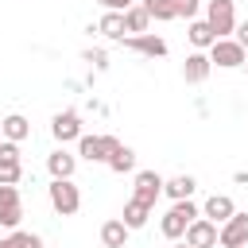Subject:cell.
<instances>
[{"label": "cell", "instance_id": "obj_1", "mask_svg": "<svg viewBox=\"0 0 248 248\" xmlns=\"http://www.w3.org/2000/svg\"><path fill=\"white\" fill-rule=\"evenodd\" d=\"M198 217H202V209H198L190 198H186V202H174V205L163 213V221H159V232H163L170 244H178V240L186 236V225H190V221H198Z\"/></svg>", "mask_w": 248, "mask_h": 248}, {"label": "cell", "instance_id": "obj_2", "mask_svg": "<svg viewBox=\"0 0 248 248\" xmlns=\"http://www.w3.org/2000/svg\"><path fill=\"white\" fill-rule=\"evenodd\" d=\"M50 205L58 217H74L81 209V190L70 182V178H54L50 182Z\"/></svg>", "mask_w": 248, "mask_h": 248}, {"label": "cell", "instance_id": "obj_3", "mask_svg": "<svg viewBox=\"0 0 248 248\" xmlns=\"http://www.w3.org/2000/svg\"><path fill=\"white\" fill-rule=\"evenodd\" d=\"M205 23L213 27L217 39H229L236 31V8H232V0H209L205 4Z\"/></svg>", "mask_w": 248, "mask_h": 248}, {"label": "cell", "instance_id": "obj_4", "mask_svg": "<svg viewBox=\"0 0 248 248\" xmlns=\"http://www.w3.org/2000/svg\"><path fill=\"white\" fill-rule=\"evenodd\" d=\"M244 58H248V50H244L236 39H217V43L209 46V62L221 66V70H236V66H244Z\"/></svg>", "mask_w": 248, "mask_h": 248}, {"label": "cell", "instance_id": "obj_5", "mask_svg": "<svg viewBox=\"0 0 248 248\" xmlns=\"http://www.w3.org/2000/svg\"><path fill=\"white\" fill-rule=\"evenodd\" d=\"M120 147L116 136H81L78 140V155L89 159V163H108V155Z\"/></svg>", "mask_w": 248, "mask_h": 248}, {"label": "cell", "instance_id": "obj_6", "mask_svg": "<svg viewBox=\"0 0 248 248\" xmlns=\"http://www.w3.org/2000/svg\"><path fill=\"white\" fill-rule=\"evenodd\" d=\"M217 244L221 248H248V213H232L217 229Z\"/></svg>", "mask_w": 248, "mask_h": 248}, {"label": "cell", "instance_id": "obj_7", "mask_svg": "<svg viewBox=\"0 0 248 248\" xmlns=\"http://www.w3.org/2000/svg\"><path fill=\"white\" fill-rule=\"evenodd\" d=\"M23 178V163H19V143L0 140V186H16Z\"/></svg>", "mask_w": 248, "mask_h": 248}, {"label": "cell", "instance_id": "obj_8", "mask_svg": "<svg viewBox=\"0 0 248 248\" xmlns=\"http://www.w3.org/2000/svg\"><path fill=\"white\" fill-rule=\"evenodd\" d=\"M19 217H23L19 190H16V186H0V225H4V229H16Z\"/></svg>", "mask_w": 248, "mask_h": 248}, {"label": "cell", "instance_id": "obj_9", "mask_svg": "<svg viewBox=\"0 0 248 248\" xmlns=\"http://www.w3.org/2000/svg\"><path fill=\"white\" fill-rule=\"evenodd\" d=\"M50 132H54V140H58V143H70V140H81V116H78L74 108H66V112H58V116L50 120Z\"/></svg>", "mask_w": 248, "mask_h": 248}, {"label": "cell", "instance_id": "obj_10", "mask_svg": "<svg viewBox=\"0 0 248 248\" xmlns=\"http://www.w3.org/2000/svg\"><path fill=\"white\" fill-rule=\"evenodd\" d=\"M186 244H190V248H217V225L205 221V217L190 221V225H186Z\"/></svg>", "mask_w": 248, "mask_h": 248}, {"label": "cell", "instance_id": "obj_11", "mask_svg": "<svg viewBox=\"0 0 248 248\" xmlns=\"http://www.w3.org/2000/svg\"><path fill=\"white\" fill-rule=\"evenodd\" d=\"M124 43V50H136V54H143V58H163L167 54V43L159 39V35H128V39H120Z\"/></svg>", "mask_w": 248, "mask_h": 248}, {"label": "cell", "instance_id": "obj_12", "mask_svg": "<svg viewBox=\"0 0 248 248\" xmlns=\"http://www.w3.org/2000/svg\"><path fill=\"white\" fill-rule=\"evenodd\" d=\"M159 194H163V174H155V170H136V194H132V198L155 205Z\"/></svg>", "mask_w": 248, "mask_h": 248}, {"label": "cell", "instance_id": "obj_13", "mask_svg": "<svg viewBox=\"0 0 248 248\" xmlns=\"http://www.w3.org/2000/svg\"><path fill=\"white\" fill-rule=\"evenodd\" d=\"M232 213H236V205H232V198H229V194H213V198L205 202V209H202V217H205V221H213V225H225Z\"/></svg>", "mask_w": 248, "mask_h": 248}, {"label": "cell", "instance_id": "obj_14", "mask_svg": "<svg viewBox=\"0 0 248 248\" xmlns=\"http://www.w3.org/2000/svg\"><path fill=\"white\" fill-rule=\"evenodd\" d=\"M209 70H213V62H209V54H202V50H194V54L186 58V66H182V78H186L190 85H202V81L209 78Z\"/></svg>", "mask_w": 248, "mask_h": 248}, {"label": "cell", "instance_id": "obj_15", "mask_svg": "<svg viewBox=\"0 0 248 248\" xmlns=\"http://www.w3.org/2000/svg\"><path fill=\"white\" fill-rule=\"evenodd\" d=\"M0 136H4L8 143H23V140L31 136V124H27L19 112H12V116H4V120H0Z\"/></svg>", "mask_w": 248, "mask_h": 248}, {"label": "cell", "instance_id": "obj_16", "mask_svg": "<svg viewBox=\"0 0 248 248\" xmlns=\"http://www.w3.org/2000/svg\"><path fill=\"white\" fill-rule=\"evenodd\" d=\"M194 190H198L194 174H174V178H163V194H167V198H174V202H186Z\"/></svg>", "mask_w": 248, "mask_h": 248}, {"label": "cell", "instance_id": "obj_17", "mask_svg": "<svg viewBox=\"0 0 248 248\" xmlns=\"http://www.w3.org/2000/svg\"><path fill=\"white\" fill-rule=\"evenodd\" d=\"M128 232H132V229H128L120 217H112V221L101 225V244H105V248H124V244H128Z\"/></svg>", "mask_w": 248, "mask_h": 248}, {"label": "cell", "instance_id": "obj_18", "mask_svg": "<svg viewBox=\"0 0 248 248\" xmlns=\"http://www.w3.org/2000/svg\"><path fill=\"white\" fill-rule=\"evenodd\" d=\"M46 170H50V178H74V170H78V155H70V151H54V155L46 159Z\"/></svg>", "mask_w": 248, "mask_h": 248}, {"label": "cell", "instance_id": "obj_19", "mask_svg": "<svg viewBox=\"0 0 248 248\" xmlns=\"http://www.w3.org/2000/svg\"><path fill=\"white\" fill-rule=\"evenodd\" d=\"M147 217H151V205H147V202H140V198H128V202H124V217H120V221H124L128 229H143Z\"/></svg>", "mask_w": 248, "mask_h": 248}, {"label": "cell", "instance_id": "obj_20", "mask_svg": "<svg viewBox=\"0 0 248 248\" xmlns=\"http://www.w3.org/2000/svg\"><path fill=\"white\" fill-rule=\"evenodd\" d=\"M140 4H143V12H147L151 19H159V23L178 19V0H140Z\"/></svg>", "mask_w": 248, "mask_h": 248}, {"label": "cell", "instance_id": "obj_21", "mask_svg": "<svg viewBox=\"0 0 248 248\" xmlns=\"http://www.w3.org/2000/svg\"><path fill=\"white\" fill-rule=\"evenodd\" d=\"M186 35H190V43H194L198 50H209V46L217 43V35H213V27H209L205 19H190V31H186Z\"/></svg>", "mask_w": 248, "mask_h": 248}, {"label": "cell", "instance_id": "obj_22", "mask_svg": "<svg viewBox=\"0 0 248 248\" xmlns=\"http://www.w3.org/2000/svg\"><path fill=\"white\" fill-rule=\"evenodd\" d=\"M147 23H151V16L143 12V4H132V8L124 12V31H132V35H147Z\"/></svg>", "mask_w": 248, "mask_h": 248}, {"label": "cell", "instance_id": "obj_23", "mask_svg": "<svg viewBox=\"0 0 248 248\" xmlns=\"http://www.w3.org/2000/svg\"><path fill=\"white\" fill-rule=\"evenodd\" d=\"M97 31L105 35V39H124V12H105L101 16V23H97Z\"/></svg>", "mask_w": 248, "mask_h": 248}, {"label": "cell", "instance_id": "obj_24", "mask_svg": "<svg viewBox=\"0 0 248 248\" xmlns=\"http://www.w3.org/2000/svg\"><path fill=\"white\" fill-rule=\"evenodd\" d=\"M108 170H116V174H128V170H136V151L120 143V147L108 155Z\"/></svg>", "mask_w": 248, "mask_h": 248}, {"label": "cell", "instance_id": "obj_25", "mask_svg": "<svg viewBox=\"0 0 248 248\" xmlns=\"http://www.w3.org/2000/svg\"><path fill=\"white\" fill-rule=\"evenodd\" d=\"M16 248H43V236L39 232H12Z\"/></svg>", "mask_w": 248, "mask_h": 248}, {"label": "cell", "instance_id": "obj_26", "mask_svg": "<svg viewBox=\"0 0 248 248\" xmlns=\"http://www.w3.org/2000/svg\"><path fill=\"white\" fill-rule=\"evenodd\" d=\"M97 4H101L105 12H128V8L136 4V0H97Z\"/></svg>", "mask_w": 248, "mask_h": 248}, {"label": "cell", "instance_id": "obj_27", "mask_svg": "<svg viewBox=\"0 0 248 248\" xmlns=\"http://www.w3.org/2000/svg\"><path fill=\"white\" fill-rule=\"evenodd\" d=\"M85 62H93L97 70H105V66H108V54H105V50H85Z\"/></svg>", "mask_w": 248, "mask_h": 248}, {"label": "cell", "instance_id": "obj_28", "mask_svg": "<svg viewBox=\"0 0 248 248\" xmlns=\"http://www.w3.org/2000/svg\"><path fill=\"white\" fill-rule=\"evenodd\" d=\"M178 16L194 19V16H198V0H178Z\"/></svg>", "mask_w": 248, "mask_h": 248}, {"label": "cell", "instance_id": "obj_29", "mask_svg": "<svg viewBox=\"0 0 248 248\" xmlns=\"http://www.w3.org/2000/svg\"><path fill=\"white\" fill-rule=\"evenodd\" d=\"M236 43H240V46H244V50H248V19H244V23H240V27H236Z\"/></svg>", "mask_w": 248, "mask_h": 248}, {"label": "cell", "instance_id": "obj_30", "mask_svg": "<svg viewBox=\"0 0 248 248\" xmlns=\"http://www.w3.org/2000/svg\"><path fill=\"white\" fill-rule=\"evenodd\" d=\"M0 248H16V240H12V236H4V240H0Z\"/></svg>", "mask_w": 248, "mask_h": 248}, {"label": "cell", "instance_id": "obj_31", "mask_svg": "<svg viewBox=\"0 0 248 248\" xmlns=\"http://www.w3.org/2000/svg\"><path fill=\"white\" fill-rule=\"evenodd\" d=\"M170 248H190V244H186V240H182V244H170Z\"/></svg>", "mask_w": 248, "mask_h": 248}, {"label": "cell", "instance_id": "obj_32", "mask_svg": "<svg viewBox=\"0 0 248 248\" xmlns=\"http://www.w3.org/2000/svg\"><path fill=\"white\" fill-rule=\"evenodd\" d=\"M244 70H248V58H244Z\"/></svg>", "mask_w": 248, "mask_h": 248}, {"label": "cell", "instance_id": "obj_33", "mask_svg": "<svg viewBox=\"0 0 248 248\" xmlns=\"http://www.w3.org/2000/svg\"><path fill=\"white\" fill-rule=\"evenodd\" d=\"M0 140H4V136H0Z\"/></svg>", "mask_w": 248, "mask_h": 248}]
</instances>
